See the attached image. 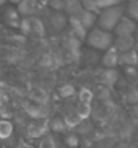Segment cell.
<instances>
[{
    "label": "cell",
    "instance_id": "cell-1",
    "mask_svg": "<svg viewBox=\"0 0 138 148\" xmlns=\"http://www.w3.org/2000/svg\"><path fill=\"white\" fill-rule=\"evenodd\" d=\"M125 11H126V5L123 3H118L113 7L107 8V10L101 11V14L98 15L97 26L99 28L106 30V31L113 32L115 27L118 26V23L122 20V18L125 16Z\"/></svg>",
    "mask_w": 138,
    "mask_h": 148
},
{
    "label": "cell",
    "instance_id": "cell-2",
    "mask_svg": "<svg viewBox=\"0 0 138 148\" xmlns=\"http://www.w3.org/2000/svg\"><path fill=\"white\" fill-rule=\"evenodd\" d=\"M115 36L113 32L106 31L103 28H99L98 26L87 32L86 36V43L87 46L95 49L99 51H107L111 47H114Z\"/></svg>",
    "mask_w": 138,
    "mask_h": 148
},
{
    "label": "cell",
    "instance_id": "cell-3",
    "mask_svg": "<svg viewBox=\"0 0 138 148\" xmlns=\"http://www.w3.org/2000/svg\"><path fill=\"white\" fill-rule=\"evenodd\" d=\"M138 24L134 20H131L130 18H127L126 15L122 18V20L118 23V26L115 27V30L113 31L115 38H123V36H134L135 30H137Z\"/></svg>",
    "mask_w": 138,
    "mask_h": 148
},
{
    "label": "cell",
    "instance_id": "cell-4",
    "mask_svg": "<svg viewBox=\"0 0 138 148\" xmlns=\"http://www.w3.org/2000/svg\"><path fill=\"white\" fill-rule=\"evenodd\" d=\"M102 65L107 70H114L115 67L119 65V53L115 50L114 47H111L110 50L105 51L103 57H102Z\"/></svg>",
    "mask_w": 138,
    "mask_h": 148
},
{
    "label": "cell",
    "instance_id": "cell-5",
    "mask_svg": "<svg viewBox=\"0 0 138 148\" xmlns=\"http://www.w3.org/2000/svg\"><path fill=\"white\" fill-rule=\"evenodd\" d=\"M135 38L134 36H123V38H115L114 40V49L119 54L126 53V51L134 50L135 47Z\"/></svg>",
    "mask_w": 138,
    "mask_h": 148
},
{
    "label": "cell",
    "instance_id": "cell-6",
    "mask_svg": "<svg viewBox=\"0 0 138 148\" xmlns=\"http://www.w3.org/2000/svg\"><path fill=\"white\" fill-rule=\"evenodd\" d=\"M79 20V23L83 26L87 31L92 30L94 27H97V23H98V15L92 14V12H88V11H82L81 15L77 18Z\"/></svg>",
    "mask_w": 138,
    "mask_h": 148
},
{
    "label": "cell",
    "instance_id": "cell-7",
    "mask_svg": "<svg viewBox=\"0 0 138 148\" xmlns=\"http://www.w3.org/2000/svg\"><path fill=\"white\" fill-rule=\"evenodd\" d=\"M119 65L125 67H137L138 66V53L130 50L119 54Z\"/></svg>",
    "mask_w": 138,
    "mask_h": 148
},
{
    "label": "cell",
    "instance_id": "cell-8",
    "mask_svg": "<svg viewBox=\"0 0 138 148\" xmlns=\"http://www.w3.org/2000/svg\"><path fill=\"white\" fill-rule=\"evenodd\" d=\"M16 10L20 14V16H32L39 10V4L32 0H24L18 4Z\"/></svg>",
    "mask_w": 138,
    "mask_h": 148
},
{
    "label": "cell",
    "instance_id": "cell-9",
    "mask_svg": "<svg viewBox=\"0 0 138 148\" xmlns=\"http://www.w3.org/2000/svg\"><path fill=\"white\" fill-rule=\"evenodd\" d=\"M47 128H48V125L44 120H35L28 127V135L31 137H40L46 133Z\"/></svg>",
    "mask_w": 138,
    "mask_h": 148
},
{
    "label": "cell",
    "instance_id": "cell-10",
    "mask_svg": "<svg viewBox=\"0 0 138 148\" xmlns=\"http://www.w3.org/2000/svg\"><path fill=\"white\" fill-rule=\"evenodd\" d=\"M26 106H27V108H26L27 112L30 113L34 119H36V120H43L47 113L46 106L43 105V104H39V102H36V101L31 102V104H27Z\"/></svg>",
    "mask_w": 138,
    "mask_h": 148
},
{
    "label": "cell",
    "instance_id": "cell-11",
    "mask_svg": "<svg viewBox=\"0 0 138 148\" xmlns=\"http://www.w3.org/2000/svg\"><path fill=\"white\" fill-rule=\"evenodd\" d=\"M4 22L8 24V26H12V27H19L22 22H20V14L18 12L16 8H7L4 11Z\"/></svg>",
    "mask_w": 138,
    "mask_h": 148
},
{
    "label": "cell",
    "instance_id": "cell-12",
    "mask_svg": "<svg viewBox=\"0 0 138 148\" xmlns=\"http://www.w3.org/2000/svg\"><path fill=\"white\" fill-rule=\"evenodd\" d=\"M14 133V125L11 121L0 119V140H8Z\"/></svg>",
    "mask_w": 138,
    "mask_h": 148
},
{
    "label": "cell",
    "instance_id": "cell-13",
    "mask_svg": "<svg viewBox=\"0 0 138 148\" xmlns=\"http://www.w3.org/2000/svg\"><path fill=\"white\" fill-rule=\"evenodd\" d=\"M65 11L70 14L71 18H78L81 15V12L83 11V7H82V3H79V1H66Z\"/></svg>",
    "mask_w": 138,
    "mask_h": 148
},
{
    "label": "cell",
    "instance_id": "cell-14",
    "mask_svg": "<svg viewBox=\"0 0 138 148\" xmlns=\"http://www.w3.org/2000/svg\"><path fill=\"white\" fill-rule=\"evenodd\" d=\"M125 5H126L125 15L127 18H130L131 20H134L135 23L138 24V1H130V3L125 4Z\"/></svg>",
    "mask_w": 138,
    "mask_h": 148
},
{
    "label": "cell",
    "instance_id": "cell-15",
    "mask_svg": "<svg viewBox=\"0 0 138 148\" xmlns=\"http://www.w3.org/2000/svg\"><path fill=\"white\" fill-rule=\"evenodd\" d=\"M82 7H83L84 11H88V12H92V14H95V15H99L101 11L98 10V7H97V3L95 0H84V1H82Z\"/></svg>",
    "mask_w": 138,
    "mask_h": 148
},
{
    "label": "cell",
    "instance_id": "cell-16",
    "mask_svg": "<svg viewBox=\"0 0 138 148\" xmlns=\"http://www.w3.org/2000/svg\"><path fill=\"white\" fill-rule=\"evenodd\" d=\"M97 3V7L99 11H103V10H107V8L113 7L115 4L121 3V1H117V0H95Z\"/></svg>",
    "mask_w": 138,
    "mask_h": 148
},
{
    "label": "cell",
    "instance_id": "cell-17",
    "mask_svg": "<svg viewBox=\"0 0 138 148\" xmlns=\"http://www.w3.org/2000/svg\"><path fill=\"white\" fill-rule=\"evenodd\" d=\"M91 98H92V94L88 92V90H83L81 93V102L82 104H90V101H91Z\"/></svg>",
    "mask_w": 138,
    "mask_h": 148
},
{
    "label": "cell",
    "instance_id": "cell-18",
    "mask_svg": "<svg viewBox=\"0 0 138 148\" xmlns=\"http://www.w3.org/2000/svg\"><path fill=\"white\" fill-rule=\"evenodd\" d=\"M65 5H66V1H52V3H50V7L58 12L63 11V10H65Z\"/></svg>",
    "mask_w": 138,
    "mask_h": 148
},
{
    "label": "cell",
    "instance_id": "cell-19",
    "mask_svg": "<svg viewBox=\"0 0 138 148\" xmlns=\"http://www.w3.org/2000/svg\"><path fill=\"white\" fill-rule=\"evenodd\" d=\"M67 144H70V145H77L78 144V137L75 136V135H70L69 137H67Z\"/></svg>",
    "mask_w": 138,
    "mask_h": 148
},
{
    "label": "cell",
    "instance_id": "cell-20",
    "mask_svg": "<svg viewBox=\"0 0 138 148\" xmlns=\"http://www.w3.org/2000/svg\"><path fill=\"white\" fill-rule=\"evenodd\" d=\"M19 148H32V147H31V145H28V144H20Z\"/></svg>",
    "mask_w": 138,
    "mask_h": 148
},
{
    "label": "cell",
    "instance_id": "cell-21",
    "mask_svg": "<svg viewBox=\"0 0 138 148\" xmlns=\"http://www.w3.org/2000/svg\"><path fill=\"white\" fill-rule=\"evenodd\" d=\"M135 40H138V26H137V30H135V35H134Z\"/></svg>",
    "mask_w": 138,
    "mask_h": 148
},
{
    "label": "cell",
    "instance_id": "cell-22",
    "mask_svg": "<svg viewBox=\"0 0 138 148\" xmlns=\"http://www.w3.org/2000/svg\"><path fill=\"white\" fill-rule=\"evenodd\" d=\"M134 50L138 53V40H137V42H135V47H134Z\"/></svg>",
    "mask_w": 138,
    "mask_h": 148
}]
</instances>
